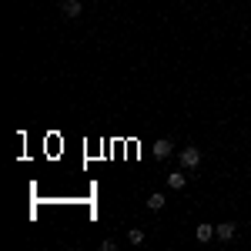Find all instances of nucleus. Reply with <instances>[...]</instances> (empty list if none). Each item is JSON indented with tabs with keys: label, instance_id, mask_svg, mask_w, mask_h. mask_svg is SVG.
<instances>
[{
	"label": "nucleus",
	"instance_id": "nucleus-5",
	"mask_svg": "<svg viewBox=\"0 0 251 251\" xmlns=\"http://www.w3.org/2000/svg\"><path fill=\"white\" fill-rule=\"evenodd\" d=\"M80 10L84 7H80L77 0H64V17H80Z\"/></svg>",
	"mask_w": 251,
	"mask_h": 251
},
{
	"label": "nucleus",
	"instance_id": "nucleus-7",
	"mask_svg": "<svg viewBox=\"0 0 251 251\" xmlns=\"http://www.w3.org/2000/svg\"><path fill=\"white\" fill-rule=\"evenodd\" d=\"M144 204H148L151 211H161V208H164V194H151V198H148Z\"/></svg>",
	"mask_w": 251,
	"mask_h": 251
},
{
	"label": "nucleus",
	"instance_id": "nucleus-8",
	"mask_svg": "<svg viewBox=\"0 0 251 251\" xmlns=\"http://www.w3.org/2000/svg\"><path fill=\"white\" fill-rule=\"evenodd\" d=\"M127 241H131V245H141V241H144V231H127Z\"/></svg>",
	"mask_w": 251,
	"mask_h": 251
},
{
	"label": "nucleus",
	"instance_id": "nucleus-3",
	"mask_svg": "<svg viewBox=\"0 0 251 251\" xmlns=\"http://www.w3.org/2000/svg\"><path fill=\"white\" fill-rule=\"evenodd\" d=\"M234 231H238V225H234V221H225V225H218V238H225V241H231Z\"/></svg>",
	"mask_w": 251,
	"mask_h": 251
},
{
	"label": "nucleus",
	"instance_id": "nucleus-4",
	"mask_svg": "<svg viewBox=\"0 0 251 251\" xmlns=\"http://www.w3.org/2000/svg\"><path fill=\"white\" fill-rule=\"evenodd\" d=\"M194 234H198V241H211L214 234H218V228H211V225H198V231H194Z\"/></svg>",
	"mask_w": 251,
	"mask_h": 251
},
{
	"label": "nucleus",
	"instance_id": "nucleus-2",
	"mask_svg": "<svg viewBox=\"0 0 251 251\" xmlns=\"http://www.w3.org/2000/svg\"><path fill=\"white\" fill-rule=\"evenodd\" d=\"M171 151H174V144L168 141V137H164V141H157V144H154V157H157V161H161V157H168Z\"/></svg>",
	"mask_w": 251,
	"mask_h": 251
},
{
	"label": "nucleus",
	"instance_id": "nucleus-6",
	"mask_svg": "<svg viewBox=\"0 0 251 251\" xmlns=\"http://www.w3.org/2000/svg\"><path fill=\"white\" fill-rule=\"evenodd\" d=\"M184 181H188V177H184V174H181V171H174V174H168V184H171L174 191H181V188H184Z\"/></svg>",
	"mask_w": 251,
	"mask_h": 251
},
{
	"label": "nucleus",
	"instance_id": "nucleus-1",
	"mask_svg": "<svg viewBox=\"0 0 251 251\" xmlns=\"http://www.w3.org/2000/svg\"><path fill=\"white\" fill-rule=\"evenodd\" d=\"M198 161H201V151H198L194 144H188V148L181 151V164H184V168H198Z\"/></svg>",
	"mask_w": 251,
	"mask_h": 251
}]
</instances>
